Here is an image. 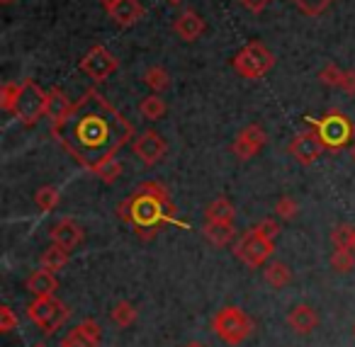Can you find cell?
<instances>
[{
    "instance_id": "45",
    "label": "cell",
    "mask_w": 355,
    "mask_h": 347,
    "mask_svg": "<svg viewBox=\"0 0 355 347\" xmlns=\"http://www.w3.org/2000/svg\"><path fill=\"white\" fill-rule=\"evenodd\" d=\"M35 347H46V345H44V342H40V345H35Z\"/></svg>"
},
{
    "instance_id": "10",
    "label": "cell",
    "mask_w": 355,
    "mask_h": 347,
    "mask_svg": "<svg viewBox=\"0 0 355 347\" xmlns=\"http://www.w3.org/2000/svg\"><path fill=\"white\" fill-rule=\"evenodd\" d=\"M132 151H134V156L144 163V166L151 168V166H156V163H161L163 158H166L168 143H166V139H163L161 134L146 129V132H141L137 139H134Z\"/></svg>"
},
{
    "instance_id": "31",
    "label": "cell",
    "mask_w": 355,
    "mask_h": 347,
    "mask_svg": "<svg viewBox=\"0 0 355 347\" xmlns=\"http://www.w3.org/2000/svg\"><path fill=\"white\" fill-rule=\"evenodd\" d=\"M292 3H295V6L300 8L302 15H306V17H319V15H324V12L329 10L334 0H292Z\"/></svg>"
},
{
    "instance_id": "34",
    "label": "cell",
    "mask_w": 355,
    "mask_h": 347,
    "mask_svg": "<svg viewBox=\"0 0 355 347\" xmlns=\"http://www.w3.org/2000/svg\"><path fill=\"white\" fill-rule=\"evenodd\" d=\"M275 214L280 216L282 221H292L300 214V204H297L292 197H280V199L275 202Z\"/></svg>"
},
{
    "instance_id": "23",
    "label": "cell",
    "mask_w": 355,
    "mask_h": 347,
    "mask_svg": "<svg viewBox=\"0 0 355 347\" xmlns=\"http://www.w3.org/2000/svg\"><path fill=\"white\" fill-rule=\"evenodd\" d=\"M139 112H141V117L148 119V122H156V119L166 117L168 105L163 103V98H158L156 93H151L148 98H144L141 103H139Z\"/></svg>"
},
{
    "instance_id": "11",
    "label": "cell",
    "mask_w": 355,
    "mask_h": 347,
    "mask_svg": "<svg viewBox=\"0 0 355 347\" xmlns=\"http://www.w3.org/2000/svg\"><path fill=\"white\" fill-rule=\"evenodd\" d=\"M266 141H268L266 129H263L261 124H248V127H243L241 132H239V136L234 139L232 153L239 161H251L253 156H258V153L263 151Z\"/></svg>"
},
{
    "instance_id": "2",
    "label": "cell",
    "mask_w": 355,
    "mask_h": 347,
    "mask_svg": "<svg viewBox=\"0 0 355 347\" xmlns=\"http://www.w3.org/2000/svg\"><path fill=\"white\" fill-rule=\"evenodd\" d=\"M117 214L122 221L132 224L144 238L153 235L166 224H178V209L171 204L168 187L153 180L139 185L134 195L119 204Z\"/></svg>"
},
{
    "instance_id": "38",
    "label": "cell",
    "mask_w": 355,
    "mask_h": 347,
    "mask_svg": "<svg viewBox=\"0 0 355 347\" xmlns=\"http://www.w3.org/2000/svg\"><path fill=\"white\" fill-rule=\"evenodd\" d=\"M239 3H241L248 12H256V15H258V12H263L268 6H270L272 0H239Z\"/></svg>"
},
{
    "instance_id": "46",
    "label": "cell",
    "mask_w": 355,
    "mask_h": 347,
    "mask_svg": "<svg viewBox=\"0 0 355 347\" xmlns=\"http://www.w3.org/2000/svg\"><path fill=\"white\" fill-rule=\"evenodd\" d=\"M353 335H355V326H353Z\"/></svg>"
},
{
    "instance_id": "35",
    "label": "cell",
    "mask_w": 355,
    "mask_h": 347,
    "mask_svg": "<svg viewBox=\"0 0 355 347\" xmlns=\"http://www.w3.org/2000/svg\"><path fill=\"white\" fill-rule=\"evenodd\" d=\"M17 316H15V311H12L10 306H0V332H12L17 328Z\"/></svg>"
},
{
    "instance_id": "1",
    "label": "cell",
    "mask_w": 355,
    "mask_h": 347,
    "mask_svg": "<svg viewBox=\"0 0 355 347\" xmlns=\"http://www.w3.org/2000/svg\"><path fill=\"white\" fill-rule=\"evenodd\" d=\"M51 136L73 161L95 170L132 141L134 127L103 93L88 90L78 103H73L64 119L51 122Z\"/></svg>"
},
{
    "instance_id": "26",
    "label": "cell",
    "mask_w": 355,
    "mask_h": 347,
    "mask_svg": "<svg viewBox=\"0 0 355 347\" xmlns=\"http://www.w3.org/2000/svg\"><path fill=\"white\" fill-rule=\"evenodd\" d=\"M35 204L40 206L42 211H54L56 206L61 204V192L56 190L54 185H44L35 192Z\"/></svg>"
},
{
    "instance_id": "25",
    "label": "cell",
    "mask_w": 355,
    "mask_h": 347,
    "mask_svg": "<svg viewBox=\"0 0 355 347\" xmlns=\"http://www.w3.org/2000/svg\"><path fill=\"white\" fill-rule=\"evenodd\" d=\"M137 316H139L137 306H134V303H129V301H119V303H114V308H112V311H110V318H112V323H114V326H119V328H129V326H134V321H137Z\"/></svg>"
},
{
    "instance_id": "6",
    "label": "cell",
    "mask_w": 355,
    "mask_h": 347,
    "mask_svg": "<svg viewBox=\"0 0 355 347\" xmlns=\"http://www.w3.org/2000/svg\"><path fill=\"white\" fill-rule=\"evenodd\" d=\"M12 114H15L17 122L25 124V127L37 124L42 117H46V90H42L32 78L22 80L20 98H17L15 112Z\"/></svg>"
},
{
    "instance_id": "4",
    "label": "cell",
    "mask_w": 355,
    "mask_h": 347,
    "mask_svg": "<svg viewBox=\"0 0 355 347\" xmlns=\"http://www.w3.org/2000/svg\"><path fill=\"white\" fill-rule=\"evenodd\" d=\"M232 66L241 78L261 80L263 75L270 73L272 66H275V54H272L263 42H248V44L234 56Z\"/></svg>"
},
{
    "instance_id": "7",
    "label": "cell",
    "mask_w": 355,
    "mask_h": 347,
    "mask_svg": "<svg viewBox=\"0 0 355 347\" xmlns=\"http://www.w3.org/2000/svg\"><path fill=\"white\" fill-rule=\"evenodd\" d=\"M27 316L32 318V323H35L44 335H51V332H56L66 323L69 308H66V303H61L56 296L35 299V301L27 306Z\"/></svg>"
},
{
    "instance_id": "22",
    "label": "cell",
    "mask_w": 355,
    "mask_h": 347,
    "mask_svg": "<svg viewBox=\"0 0 355 347\" xmlns=\"http://www.w3.org/2000/svg\"><path fill=\"white\" fill-rule=\"evenodd\" d=\"M263 277H266L268 287L272 289H285L292 282V269L285 263H270L263 267Z\"/></svg>"
},
{
    "instance_id": "41",
    "label": "cell",
    "mask_w": 355,
    "mask_h": 347,
    "mask_svg": "<svg viewBox=\"0 0 355 347\" xmlns=\"http://www.w3.org/2000/svg\"><path fill=\"white\" fill-rule=\"evenodd\" d=\"M185 347H205L202 342H190V345H185Z\"/></svg>"
},
{
    "instance_id": "20",
    "label": "cell",
    "mask_w": 355,
    "mask_h": 347,
    "mask_svg": "<svg viewBox=\"0 0 355 347\" xmlns=\"http://www.w3.org/2000/svg\"><path fill=\"white\" fill-rule=\"evenodd\" d=\"M205 221H227V224H234L236 221V209H234V204L227 197H217L205 209Z\"/></svg>"
},
{
    "instance_id": "17",
    "label": "cell",
    "mask_w": 355,
    "mask_h": 347,
    "mask_svg": "<svg viewBox=\"0 0 355 347\" xmlns=\"http://www.w3.org/2000/svg\"><path fill=\"white\" fill-rule=\"evenodd\" d=\"M107 15L112 17V22L117 27H132L146 15V8H144L139 0H119Z\"/></svg>"
},
{
    "instance_id": "32",
    "label": "cell",
    "mask_w": 355,
    "mask_h": 347,
    "mask_svg": "<svg viewBox=\"0 0 355 347\" xmlns=\"http://www.w3.org/2000/svg\"><path fill=\"white\" fill-rule=\"evenodd\" d=\"M343 75H345L343 69H338L336 64H329V66H324V69L319 71V83L326 85V88H340V83H343Z\"/></svg>"
},
{
    "instance_id": "21",
    "label": "cell",
    "mask_w": 355,
    "mask_h": 347,
    "mask_svg": "<svg viewBox=\"0 0 355 347\" xmlns=\"http://www.w3.org/2000/svg\"><path fill=\"white\" fill-rule=\"evenodd\" d=\"M69 255H71V250H66V248H61V245L51 243L49 248L42 253L40 267L49 269V272H59V269H64L66 263H69Z\"/></svg>"
},
{
    "instance_id": "15",
    "label": "cell",
    "mask_w": 355,
    "mask_h": 347,
    "mask_svg": "<svg viewBox=\"0 0 355 347\" xmlns=\"http://www.w3.org/2000/svg\"><path fill=\"white\" fill-rule=\"evenodd\" d=\"M287 326L295 332H300V335H306V332L319 328V313H316V308L309 306V303H297V306H292L290 313H287Z\"/></svg>"
},
{
    "instance_id": "37",
    "label": "cell",
    "mask_w": 355,
    "mask_h": 347,
    "mask_svg": "<svg viewBox=\"0 0 355 347\" xmlns=\"http://www.w3.org/2000/svg\"><path fill=\"white\" fill-rule=\"evenodd\" d=\"M61 347H95V345H93V342L85 340V337L80 335V332L73 328V330H71L69 335H66L64 340H61Z\"/></svg>"
},
{
    "instance_id": "14",
    "label": "cell",
    "mask_w": 355,
    "mask_h": 347,
    "mask_svg": "<svg viewBox=\"0 0 355 347\" xmlns=\"http://www.w3.org/2000/svg\"><path fill=\"white\" fill-rule=\"evenodd\" d=\"M205 30H207V25H205V20L195 10H183L175 17V22H173V32L183 42L200 39L205 35Z\"/></svg>"
},
{
    "instance_id": "9",
    "label": "cell",
    "mask_w": 355,
    "mask_h": 347,
    "mask_svg": "<svg viewBox=\"0 0 355 347\" xmlns=\"http://www.w3.org/2000/svg\"><path fill=\"white\" fill-rule=\"evenodd\" d=\"M117 69H119L117 56H114L112 51H110L107 46H103V44L90 46L88 54L80 59V71H83V73H88L95 83H105V80H107Z\"/></svg>"
},
{
    "instance_id": "39",
    "label": "cell",
    "mask_w": 355,
    "mask_h": 347,
    "mask_svg": "<svg viewBox=\"0 0 355 347\" xmlns=\"http://www.w3.org/2000/svg\"><path fill=\"white\" fill-rule=\"evenodd\" d=\"M340 90L348 95H355V71H345L343 83H340Z\"/></svg>"
},
{
    "instance_id": "42",
    "label": "cell",
    "mask_w": 355,
    "mask_h": 347,
    "mask_svg": "<svg viewBox=\"0 0 355 347\" xmlns=\"http://www.w3.org/2000/svg\"><path fill=\"white\" fill-rule=\"evenodd\" d=\"M166 3H171V6H178V3H183V0H166Z\"/></svg>"
},
{
    "instance_id": "44",
    "label": "cell",
    "mask_w": 355,
    "mask_h": 347,
    "mask_svg": "<svg viewBox=\"0 0 355 347\" xmlns=\"http://www.w3.org/2000/svg\"><path fill=\"white\" fill-rule=\"evenodd\" d=\"M0 3H3V6H10V3H12V0H0Z\"/></svg>"
},
{
    "instance_id": "30",
    "label": "cell",
    "mask_w": 355,
    "mask_h": 347,
    "mask_svg": "<svg viewBox=\"0 0 355 347\" xmlns=\"http://www.w3.org/2000/svg\"><path fill=\"white\" fill-rule=\"evenodd\" d=\"M331 267L340 274L353 272L355 269V253L353 250H345V248H336L334 253H331Z\"/></svg>"
},
{
    "instance_id": "36",
    "label": "cell",
    "mask_w": 355,
    "mask_h": 347,
    "mask_svg": "<svg viewBox=\"0 0 355 347\" xmlns=\"http://www.w3.org/2000/svg\"><path fill=\"white\" fill-rule=\"evenodd\" d=\"M253 229H256L258 235H263V238H268V240H275L277 233H280V224H277L275 219H263L261 224H256Z\"/></svg>"
},
{
    "instance_id": "27",
    "label": "cell",
    "mask_w": 355,
    "mask_h": 347,
    "mask_svg": "<svg viewBox=\"0 0 355 347\" xmlns=\"http://www.w3.org/2000/svg\"><path fill=\"white\" fill-rule=\"evenodd\" d=\"M331 243L334 248H345L355 253V226L353 224H340L331 231Z\"/></svg>"
},
{
    "instance_id": "3",
    "label": "cell",
    "mask_w": 355,
    "mask_h": 347,
    "mask_svg": "<svg viewBox=\"0 0 355 347\" xmlns=\"http://www.w3.org/2000/svg\"><path fill=\"white\" fill-rule=\"evenodd\" d=\"M304 122H306V127L319 136V141L324 143L326 151H340V148L348 146L350 139H353L355 127L340 109H331V112H326L324 117H319V119L306 117Z\"/></svg>"
},
{
    "instance_id": "40",
    "label": "cell",
    "mask_w": 355,
    "mask_h": 347,
    "mask_svg": "<svg viewBox=\"0 0 355 347\" xmlns=\"http://www.w3.org/2000/svg\"><path fill=\"white\" fill-rule=\"evenodd\" d=\"M117 3H119V0H100V6H103V8H105V10H107V12L112 10V8L117 6Z\"/></svg>"
},
{
    "instance_id": "28",
    "label": "cell",
    "mask_w": 355,
    "mask_h": 347,
    "mask_svg": "<svg viewBox=\"0 0 355 347\" xmlns=\"http://www.w3.org/2000/svg\"><path fill=\"white\" fill-rule=\"evenodd\" d=\"M122 170H124V166L117 161V156H112V158H107L105 163H100L98 168H95V175H98V180H103L105 185H112L114 180H117L119 175H122Z\"/></svg>"
},
{
    "instance_id": "5",
    "label": "cell",
    "mask_w": 355,
    "mask_h": 347,
    "mask_svg": "<svg viewBox=\"0 0 355 347\" xmlns=\"http://www.w3.org/2000/svg\"><path fill=\"white\" fill-rule=\"evenodd\" d=\"M212 328L222 342L236 347L241 342H246V337L253 332V321L246 316V311H241L239 306H224L222 311H217V316L212 318Z\"/></svg>"
},
{
    "instance_id": "8",
    "label": "cell",
    "mask_w": 355,
    "mask_h": 347,
    "mask_svg": "<svg viewBox=\"0 0 355 347\" xmlns=\"http://www.w3.org/2000/svg\"><path fill=\"white\" fill-rule=\"evenodd\" d=\"M234 253H236V258L241 260L246 267H251V269L263 267V265L268 263V258L275 253V240L263 238V235L256 233V229H251L239 238Z\"/></svg>"
},
{
    "instance_id": "43",
    "label": "cell",
    "mask_w": 355,
    "mask_h": 347,
    "mask_svg": "<svg viewBox=\"0 0 355 347\" xmlns=\"http://www.w3.org/2000/svg\"><path fill=\"white\" fill-rule=\"evenodd\" d=\"M350 156H353V161H355V143H353V148H350Z\"/></svg>"
},
{
    "instance_id": "13",
    "label": "cell",
    "mask_w": 355,
    "mask_h": 347,
    "mask_svg": "<svg viewBox=\"0 0 355 347\" xmlns=\"http://www.w3.org/2000/svg\"><path fill=\"white\" fill-rule=\"evenodd\" d=\"M49 235H51V243L61 245V248H66V250H76L83 243V226L76 219H71V216H66V219L56 221V224L51 226Z\"/></svg>"
},
{
    "instance_id": "18",
    "label": "cell",
    "mask_w": 355,
    "mask_h": 347,
    "mask_svg": "<svg viewBox=\"0 0 355 347\" xmlns=\"http://www.w3.org/2000/svg\"><path fill=\"white\" fill-rule=\"evenodd\" d=\"M71 107H73V103L66 98V93L61 88L46 90V117H49L51 122H59V119H64L66 114L71 112Z\"/></svg>"
},
{
    "instance_id": "19",
    "label": "cell",
    "mask_w": 355,
    "mask_h": 347,
    "mask_svg": "<svg viewBox=\"0 0 355 347\" xmlns=\"http://www.w3.org/2000/svg\"><path fill=\"white\" fill-rule=\"evenodd\" d=\"M202 233L214 248H224L234 238V224H227V221H205Z\"/></svg>"
},
{
    "instance_id": "16",
    "label": "cell",
    "mask_w": 355,
    "mask_h": 347,
    "mask_svg": "<svg viewBox=\"0 0 355 347\" xmlns=\"http://www.w3.org/2000/svg\"><path fill=\"white\" fill-rule=\"evenodd\" d=\"M27 292L35 299H46V296H56V289H59V279H56V272H49V269L40 267L37 272H32L25 282Z\"/></svg>"
},
{
    "instance_id": "33",
    "label": "cell",
    "mask_w": 355,
    "mask_h": 347,
    "mask_svg": "<svg viewBox=\"0 0 355 347\" xmlns=\"http://www.w3.org/2000/svg\"><path fill=\"white\" fill-rule=\"evenodd\" d=\"M76 330H78L88 342H93L95 347H98L100 340H103V328H100V323L93 321V318H85V321H80L78 326H76Z\"/></svg>"
},
{
    "instance_id": "12",
    "label": "cell",
    "mask_w": 355,
    "mask_h": 347,
    "mask_svg": "<svg viewBox=\"0 0 355 347\" xmlns=\"http://www.w3.org/2000/svg\"><path fill=\"white\" fill-rule=\"evenodd\" d=\"M287 151H290V156L295 158L300 166H311V163L319 161V156L326 151V148L314 132H302L292 139L290 146H287Z\"/></svg>"
},
{
    "instance_id": "29",
    "label": "cell",
    "mask_w": 355,
    "mask_h": 347,
    "mask_svg": "<svg viewBox=\"0 0 355 347\" xmlns=\"http://www.w3.org/2000/svg\"><path fill=\"white\" fill-rule=\"evenodd\" d=\"M20 90H22V83H12V80L3 83V88H0V107H3V112H8V114L15 112Z\"/></svg>"
},
{
    "instance_id": "24",
    "label": "cell",
    "mask_w": 355,
    "mask_h": 347,
    "mask_svg": "<svg viewBox=\"0 0 355 347\" xmlns=\"http://www.w3.org/2000/svg\"><path fill=\"white\" fill-rule=\"evenodd\" d=\"M144 83L151 88V93L161 95L163 90L171 88V73H168L166 69H161V66H148V69L144 71Z\"/></svg>"
}]
</instances>
